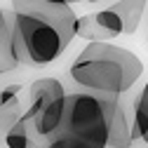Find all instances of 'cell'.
I'll use <instances>...</instances> for the list:
<instances>
[{"instance_id":"52a82bcc","label":"cell","mask_w":148,"mask_h":148,"mask_svg":"<svg viewBox=\"0 0 148 148\" xmlns=\"http://www.w3.org/2000/svg\"><path fill=\"white\" fill-rule=\"evenodd\" d=\"M146 5H148V0H118V3L110 5V10L122 21V35H132L141 26L143 14H146Z\"/></svg>"},{"instance_id":"9c48e42d","label":"cell","mask_w":148,"mask_h":148,"mask_svg":"<svg viewBox=\"0 0 148 148\" xmlns=\"http://www.w3.org/2000/svg\"><path fill=\"white\" fill-rule=\"evenodd\" d=\"M26 110V94L21 92V94H16L14 99H10L3 108H0V148H7L5 146V136L7 132L19 122V118L24 115Z\"/></svg>"},{"instance_id":"7a4b0ae2","label":"cell","mask_w":148,"mask_h":148,"mask_svg":"<svg viewBox=\"0 0 148 148\" xmlns=\"http://www.w3.org/2000/svg\"><path fill=\"white\" fill-rule=\"evenodd\" d=\"M59 132L94 148H132V122L115 94L66 92V110Z\"/></svg>"},{"instance_id":"277c9868","label":"cell","mask_w":148,"mask_h":148,"mask_svg":"<svg viewBox=\"0 0 148 148\" xmlns=\"http://www.w3.org/2000/svg\"><path fill=\"white\" fill-rule=\"evenodd\" d=\"M75 35L85 38L87 42H110L113 38L122 35V21L110 7L101 12H89V14L78 16Z\"/></svg>"},{"instance_id":"30bf717a","label":"cell","mask_w":148,"mask_h":148,"mask_svg":"<svg viewBox=\"0 0 148 148\" xmlns=\"http://www.w3.org/2000/svg\"><path fill=\"white\" fill-rule=\"evenodd\" d=\"M5 146H7V148H42V146L38 143V139L33 136L31 127H28V122H26L24 118H19V122H16L10 132H7Z\"/></svg>"},{"instance_id":"8992f818","label":"cell","mask_w":148,"mask_h":148,"mask_svg":"<svg viewBox=\"0 0 148 148\" xmlns=\"http://www.w3.org/2000/svg\"><path fill=\"white\" fill-rule=\"evenodd\" d=\"M21 64L14 54V45H12V16L10 12L3 10L0 5V75L16 71Z\"/></svg>"},{"instance_id":"3957f363","label":"cell","mask_w":148,"mask_h":148,"mask_svg":"<svg viewBox=\"0 0 148 148\" xmlns=\"http://www.w3.org/2000/svg\"><path fill=\"white\" fill-rule=\"evenodd\" d=\"M71 80L87 92L125 94L143 75V61L132 49L113 42H87L68 68Z\"/></svg>"},{"instance_id":"6da1fadb","label":"cell","mask_w":148,"mask_h":148,"mask_svg":"<svg viewBox=\"0 0 148 148\" xmlns=\"http://www.w3.org/2000/svg\"><path fill=\"white\" fill-rule=\"evenodd\" d=\"M12 45L21 66L54 64L75 38L78 14L64 0H10Z\"/></svg>"},{"instance_id":"7c38bea8","label":"cell","mask_w":148,"mask_h":148,"mask_svg":"<svg viewBox=\"0 0 148 148\" xmlns=\"http://www.w3.org/2000/svg\"><path fill=\"white\" fill-rule=\"evenodd\" d=\"M64 3H68V5H75V3H80V0H64Z\"/></svg>"},{"instance_id":"5b68a950","label":"cell","mask_w":148,"mask_h":148,"mask_svg":"<svg viewBox=\"0 0 148 148\" xmlns=\"http://www.w3.org/2000/svg\"><path fill=\"white\" fill-rule=\"evenodd\" d=\"M64 97H66V89H64V85L57 78H40V80H35L28 87V92H26V110H24V115H31V113H35V110L45 108L47 103L57 101V99H64Z\"/></svg>"},{"instance_id":"ba28073f","label":"cell","mask_w":148,"mask_h":148,"mask_svg":"<svg viewBox=\"0 0 148 148\" xmlns=\"http://www.w3.org/2000/svg\"><path fill=\"white\" fill-rule=\"evenodd\" d=\"M132 136L148 146V82L134 99V118H132Z\"/></svg>"},{"instance_id":"5bb4252c","label":"cell","mask_w":148,"mask_h":148,"mask_svg":"<svg viewBox=\"0 0 148 148\" xmlns=\"http://www.w3.org/2000/svg\"><path fill=\"white\" fill-rule=\"evenodd\" d=\"M42 148H52V146H49V143H45V146H42Z\"/></svg>"},{"instance_id":"8fae6325","label":"cell","mask_w":148,"mask_h":148,"mask_svg":"<svg viewBox=\"0 0 148 148\" xmlns=\"http://www.w3.org/2000/svg\"><path fill=\"white\" fill-rule=\"evenodd\" d=\"M21 85H5V87H0V108H3L10 99H14L16 94H21Z\"/></svg>"},{"instance_id":"4fadbf2b","label":"cell","mask_w":148,"mask_h":148,"mask_svg":"<svg viewBox=\"0 0 148 148\" xmlns=\"http://www.w3.org/2000/svg\"><path fill=\"white\" fill-rule=\"evenodd\" d=\"M85 3H99V0H85Z\"/></svg>"}]
</instances>
